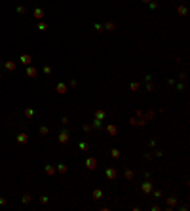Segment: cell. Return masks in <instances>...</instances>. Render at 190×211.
<instances>
[{
  "label": "cell",
  "mask_w": 190,
  "mask_h": 211,
  "mask_svg": "<svg viewBox=\"0 0 190 211\" xmlns=\"http://www.w3.org/2000/svg\"><path fill=\"white\" fill-rule=\"evenodd\" d=\"M27 141H29L27 133H19V135H17V143H19V145H27Z\"/></svg>",
  "instance_id": "obj_1"
},
{
  "label": "cell",
  "mask_w": 190,
  "mask_h": 211,
  "mask_svg": "<svg viewBox=\"0 0 190 211\" xmlns=\"http://www.w3.org/2000/svg\"><path fill=\"white\" fill-rule=\"evenodd\" d=\"M27 76L29 78H36V69H32L30 65H27Z\"/></svg>",
  "instance_id": "obj_2"
},
{
  "label": "cell",
  "mask_w": 190,
  "mask_h": 211,
  "mask_svg": "<svg viewBox=\"0 0 190 211\" xmlns=\"http://www.w3.org/2000/svg\"><path fill=\"white\" fill-rule=\"evenodd\" d=\"M57 139H59V143H67V141H69V131L59 133V137H57Z\"/></svg>",
  "instance_id": "obj_3"
},
{
  "label": "cell",
  "mask_w": 190,
  "mask_h": 211,
  "mask_svg": "<svg viewBox=\"0 0 190 211\" xmlns=\"http://www.w3.org/2000/svg\"><path fill=\"white\" fill-rule=\"evenodd\" d=\"M21 63L23 65H30V63H32V57H30V55H21Z\"/></svg>",
  "instance_id": "obj_4"
},
{
  "label": "cell",
  "mask_w": 190,
  "mask_h": 211,
  "mask_svg": "<svg viewBox=\"0 0 190 211\" xmlns=\"http://www.w3.org/2000/svg\"><path fill=\"white\" fill-rule=\"evenodd\" d=\"M150 190H152V183H142V192L148 194Z\"/></svg>",
  "instance_id": "obj_5"
},
{
  "label": "cell",
  "mask_w": 190,
  "mask_h": 211,
  "mask_svg": "<svg viewBox=\"0 0 190 211\" xmlns=\"http://www.w3.org/2000/svg\"><path fill=\"white\" fill-rule=\"evenodd\" d=\"M86 165H87L89 169H95V160H93V158H87V160H86Z\"/></svg>",
  "instance_id": "obj_6"
},
{
  "label": "cell",
  "mask_w": 190,
  "mask_h": 211,
  "mask_svg": "<svg viewBox=\"0 0 190 211\" xmlns=\"http://www.w3.org/2000/svg\"><path fill=\"white\" fill-rule=\"evenodd\" d=\"M6 69H8V70H15V63H13V61H6Z\"/></svg>",
  "instance_id": "obj_7"
},
{
  "label": "cell",
  "mask_w": 190,
  "mask_h": 211,
  "mask_svg": "<svg viewBox=\"0 0 190 211\" xmlns=\"http://www.w3.org/2000/svg\"><path fill=\"white\" fill-rule=\"evenodd\" d=\"M67 88H65V84H57V93H61V95H63V93H67Z\"/></svg>",
  "instance_id": "obj_8"
},
{
  "label": "cell",
  "mask_w": 190,
  "mask_h": 211,
  "mask_svg": "<svg viewBox=\"0 0 190 211\" xmlns=\"http://www.w3.org/2000/svg\"><path fill=\"white\" fill-rule=\"evenodd\" d=\"M105 116H107V114H105V110H97V112H95V118H97V120H103Z\"/></svg>",
  "instance_id": "obj_9"
},
{
  "label": "cell",
  "mask_w": 190,
  "mask_h": 211,
  "mask_svg": "<svg viewBox=\"0 0 190 211\" xmlns=\"http://www.w3.org/2000/svg\"><path fill=\"white\" fill-rule=\"evenodd\" d=\"M34 17H36V19H42V17H44V12H42L40 8H38V10H34Z\"/></svg>",
  "instance_id": "obj_10"
},
{
  "label": "cell",
  "mask_w": 190,
  "mask_h": 211,
  "mask_svg": "<svg viewBox=\"0 0 190 211\" xmlns=\"http://www.w3.org/2000/svg\"><path fill=\"white\" fill-rule=\"evenodd\" d=\"M101 196H103V190H99V188H97V190H93V198H95V200H99Z\"/></svg>",
  "instance_id": "obj_11"
},
{
  "label": "cell",
  "mask_w": 190,
  "mask_h": 211,
  "mask_svg": "<svg viewBox=\"0 0 190 211\" xmlns=\"http://www.w3.org/2000/svg\"><path fill=\"white\" fill-rule=\"evenodd\" d=\"M46 173L48 175H53V173H55V167H53V165H46Z\"/></svg>",
  "instance_id": "obj_12"
},
{
  "label": "cell",
  "mask_w": 190,
  "mask_h": 211,
  "mask_svg": "<svg viewBox=\"0 0 190 211\" xmlns=\"http://www.w3.org/2000/svg\"><path fill=\"white\" fill-rule=\"evenodd\" d=\"M25 116H27V118H32V116H34V110H32V108H27V110H25Z\"/></svg>",
  "instance_id": "obj_13"
},
{
  "label": "cell",
  "mask_w": 190,
  "mask_h": 211,
  "mask_svg": "<svg viewBox=\"0 0 190 211\" xmlns=\"http://www.w3.org/2000/svg\"><path fill=\"white\" fill-rule=\"evenodd\" d=\"M107 175H108V179H114V177H116V169H108Z\"/></svg>",
  "instance_id": "obj_14"
},
{
  "label": "cell",
  "mask_w": 190,
  "mask_h": 211,
  "mask_svg": "<svg viewBox=\"0 0 190 211\" xmlns=\"http://www.w3.org/2000/svg\"><path fill=\"white\" fill-rule=\"evenodd\" d=\"M48 133H50V128L42 125V128H40V135H48Z\"/></svg>",
  "instance_id": "obj_15"
},
{
  "label": "cell",
  "mask_w": 190,
  "mask_h": 211,
  "mask_svg": "<svg viewBox=\"0 0 190 211\" xmlns=\"http://www.w3.org/2000/svg\"><path fill=\"white\" fill-rule=\"evenodd\" d=\"M57 171H59V173H65V171H67V165H65V164H59V165H57Z\"/></svg>",
  "instance_id": "obj_16"
},
{
  "label": "cell",
  "mask_w": 190,
  "mask_h": 211,
  "mask_svg": "<svg viewBox=\"0 0 190 211\" xmlns=\"http://www.w3.org/2000/svg\"><path fill=\"white\" fill-rule=\"evenodd\" d=\"M125 179H127V181H131V179H133V171H131V169H127V171H125Z\"/></svg>",
  "instance_id": "obj_17"
},
{
  "label": "cell",
  "mask_w": 190,
  "mask_h": 211,
  "mask_svg": "<svg viewBox=\"0 0 190 211\" xmlns=\"http://www.w3.org/2000/svg\"><path fill=\"white\" fill-rule=\"evenodd\" d=\"M108 133H110V135H116V125H108Z\"/></svg>",
  "instance_id": "obj_18"
},
{
  "label": "cell",
  "mask_w": 190,
  "mask_h": 211,
  "mask_svg": "<svg viewBox=\"0 0 190 211\" xmlns=\"http://www.w3.org/2000/svg\"><path fill=\"white\" fill-rule=\"evenodd\" d=\"M112 158H120V150H118V148L112 150Z\"/></svg>",
  "instance_id": "obj_19"
},
{
  "label": "cell",
  "mask_w": 190,
  "mask_h": 211,
  "mask_svg": "<svg viewBox=\"0 0 190 211\" xmlns=\"http://www.w3.org/2000/svg\"><path fill=\"white\" fill-rule=\"evenodd\" d=\"M30 202V196L29 194H25V196H23V203H29Z\"/></svg>",
  "instance_id": "obj_20"
},
{
  "label": "cell",
  "mask_w": 190,
  "mask_h": 211,
  "mask_svg": "<svg viewBox=\"0 0 190 211\" xmlns=\"http://www.w3.org/2000/svg\"><path fill=\"white\" fill-rule=\"evenodd\" d=\"M114 27H116V25H114V23H108V25L105 27V29H107V30H114Z\"/></svg>",
  "instance_id": "obj_21"
},
{
  "label": "cell",
  "mask_w": 190,
  "mask_h": 211,
  "mask_svg": "<svg viewBox=\"0 0 190 211\" xmlns=\"http://www.w3.org/2000/svg\"><path fill=\"white\" fill-rule=\"evenodd\" d=\"M93 125H95V128H97V129H101V120H97V118H95V122H93Z\"/></svg>",
  "instance_id": "obj_22"
},
{
  "label": "cell",
  "mask_w": 190,
  "mask_h": 211,
  "mask_svg": "<svg viewBox=\"0 0 190 211\" xmlns=\"http://www.w3.org/2000/svg\"><path fill=\"white\" fill-rule=\"evenodd\" d=\"M40 203H48V196H40Z\"/></svg>",
  "instance_id": "obj_23"
},
{
  "label": "cell",
  "mask_w": 190,
  "mask_h": 211,
  "mask_svg": "<svg viewBox=\"0 0 190 211\" xmlns=\"http://www.w3.org/2000/svg\"><path fill=\"white\" fill-rule=\"evenodd\" d=\"M25 12H27V10L23 8V6H19V8H17V13H25Z\"/></svg>",
  "instance_id": "obj_24"
},
{
  "label": "cell",
  "mask_w": 190,
  "mask_h": 211,
  "mask_svg": "<svg viewBox=\"0 0 190 211\" xmlns=\"http://www.w3.org/2000/svg\"><path fill=\"white\" fill-rule=\"evenodd\" d=\"M142 2H147V4H148V2H150V0H142Z\"/></svg>",
  "instance_id": "obj_25"
},
{
  "label": "cell",
  "mask_w": 190,
  "mask_h": 211,
  "mask_svg": "<svg viewBox=\"0 0 190 211\" xmlns=\"http://www.w3.org/2000/svg\"><path fill=\"white\" fill-rule=\"evenodd\" d=\"M0 78H2V74H0Z\"/></svg>",
  "instance_id": "obj_26"
}]
</instances>
